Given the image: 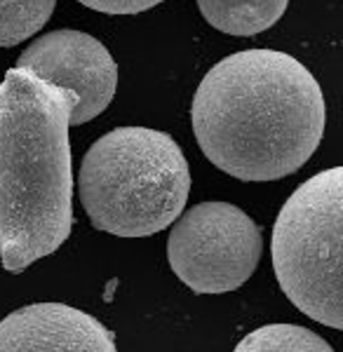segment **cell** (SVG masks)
Masks as SVG:
<instances>
[{
  "instance_id": "obj_7",
  "label": "cell",
  "mask_w": 343,
  "mask_h": 352,
  "mask_svg": "<svg viewBox=\"0 0 343 352\" xmlns=\"http://www.w3.org/2000/svg\"><path fill=\"white\" fill-rule=\"evenodd\" d=\"M113 352V331L64 303H33L0 322V352Z\"/></svg>"
},
{
  "instance_id": "obj_4",
  "label": "cell",
  "mask_w": 343,
  "mask_h": 352,
  "mask_svg": "<svg viewBox=\"0 0 343 352\" xmlns=\"http://www.w3.org/2000/svg\"><path fill=\"white\" fill-rule=\"evenodd\" d=\"M341 219L343 169L331 167L291 192L271 242L273 270L284 296L331 329H343Z\"/></svg>"
},
{
  "instance_id": "obj_11",
  "label": "cell",
  "mask_w": 343,
  "mask_h": 352,
  "mask_svg": "<svg viewBox=\"0 0 343 352\" xmlns=\"http://www.w3.org/2000/svg\"><path fill=\"white\" fill-rule=\"evenodd\" d=\"M78 3L104 14H139L156 8L163 0H78Z\"/></svg>"
},
{
  "instance_id": "obj_2",
  "label": "cell",
  "mask_w": 343,
  "mask_h": 352,
  "mask_svg": "<svg viewBox=\"0 0 343 352\" xmlns=\"http://www.w3.org/2000/svg\"><path fill=\"white\" fill-rule=\"evenodd\" d=\"M76 101V92L24 66L0 82V261L8 272H24L71 235Z\"/></svg>"
},
{
  "instance_id": "obj_5",
  "label": "cell",
  "mask_w": 343,
  "mask_h": 352,
  "mask_svg": "<svg viewBox=\"0 0 343 352\" xmlns=\"http://www.w3.org/2000/svg\"><path fill=\"white\" fill-rule=\"evenodd\" d=\"M261 252V228L231 202L196 204L167 237L172 270L196 294L236 292L254 275Z\"/></svg>"
},
{
  "instance_id": "obj_8",
  "label": "cell",
  "mask_w": 343,
  "mask_h": 352,
  "mask_svg": "<svg viewBox=\"0 0 343 352\" xmlns=\"http://www.w3.org/2000/svg\"><path fill=\"white\" fill-rule=\"evenodd\" d=\"M289 0H198L205 21L228 36H256L276 26Z\"/></svg>"
},
{
  "instance_id": "obj_6",
  "label": "cell",
  "mask_w": 343,
  "mask_h": 352,
  "mask_svg": "<svg viewBox=\"0 0 343 352\" xmlns=\"http://www.w3.org/2000/svg\"><path fill=\"white\" fill-rule=\"evenodd\" d=\"M17 66L33 71L38 78L76 92L78 101L68 124L94 120L108 109L118 87V64L104 43L83 31H50L36 38L19 54Z\"/></svg>"
},
{
  "instance_id": "obj_10",
  "label": "cell",
  "mask_w": 343,
  "mask_h": 352,
  "mask_svg": "<svg viewBox=\"0 0 343 352\" xmlns=\"http://www.w3.org/2000/svg\"><path fill=\"white\" fill-rule=\"evenodd\" d=\"M56 0H0V47L24 43L48 24Z\"/></svg>"
},
{
  "instance_id": "obj_1",
  "label": "cell",
  "mask_w": 343,
  "mask_h": 352,
  "mask_svg": "<svg viewBox=\"0 0 343 352\" xmlns=\"http://www.w3.org/2000/svg\"><path fill=\"white\" fill-rule=\"evenodd\" d=\"M207 160L240 181H278L318 151L327 104L313 73L280 50H242L207 71L191 104Z\"/></svg>"
},
{
  "instance_id": "obj_3",
  "label": "cell",
  "mask_w": 343,
  "mask_h": 352,
  "mask_svg": "<svg viewBox=\"0 0 343 352\" xmlns=\"http://www.w3.org/2000/svg\"><path fill=\"white\" fill-rule=\"evenodd\" d=\"M78 190L96 230L146 237L169 228L184 212L191 169L167 132L118 127L85 153Z\"/></svg>"
},
{
  "instance_id": "obj_9",
  "label": "cell",
  "mask_w": 343,
  "mask_h": 352,
  "mask_svg": "<svg viewBox=\"0 0 343 352\" xmlns=\"http://www.w3.org/2000/svg\"><path fill=\"white\" fill-rule=\"evenodd\" d=\"M238 352H331V345L320 338L315 331L296 324H268L249 333L242 343L236 345Z\"/></svg>"
}]
</instances>
